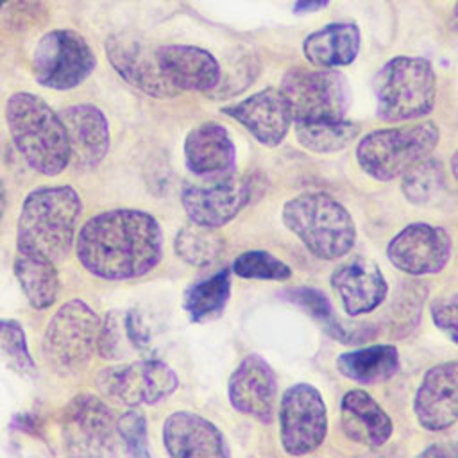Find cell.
<instances>
[{"mask_svg":"<svg viewBox=\"0 0 458 458\" xmlns=\"http://www.w3.org/2000/svg\"><path fill=\"white\" fill-rule=\"evenodd\" d=\"M82 268L106 281H125L148 274L161 261L159 222L141 209H109L84 222L75 236Z\"/></svg>","mask_w":458,"mask_h":458,"instance_id":"obj_1","label":"cell"},{"mask_svg":"<svg viewBox=\"0 0 458 458\" xmlns=\"http://www.w3.org/2000/svg\"><path fill=\"white\" fill-rule=\"evenodd\" d=\"M81 211V197L72 186L32 190L18 216L16 249L43 254L54 263L64 259L73 247Z\"/></svg>","mask_w":458,"mask_h":458,"instance_id":"obj_2","label":"cell"},{"mask_svg":"<svg viewBox=\"0 0 458 458\" xmlns=\"http://www.w3.org/2000/svg\"><path fill=\"white\" fill-rule=\"evenodd\" d=\"M5 122L14 147L32 170L57 175L68 166L66 129L41 97L29 91L13 93L5 102Z\"/></svg>","mask_w":458,"mask_h":458,"instance_id":"obj_3","label":"cell"},{"mask_svg":"<svg viewBox=\"0 0 458 458\" xmlns=\"http://www.w3.org/2000/svg\"><path fill=\"white\" fill-rule=\"evenodd\" d=\"M284 225L320 259H338L347 254L356 240L351 213L331 195L308 191L283 206Z\"/></svg>","mask_w":458,"mask_h":458,"instance_id":"obj_4","label":"cell"},{"mask_svg":"<svg viewBox=\"0 0 458 458\" xmlns=\"http://www.w3.org/2000/svg\"><path fill=\"white\" fill-rule=\"evenodd\" d=\"M435 91V72L424 57H392L374 77L377 114L386 122L424 116L433 107Z\"/></svg>","mask_w":458,"mask_h":458,"instance_id":"obj_5","label":"cell"},{"mask_svg":"<svg viewBox=\"0 0 458 458\" xmlns=\"http://www.w3.org/2000/svg\"><path fill=\"white\" fill-rule=\"evenodd\" d=\"M437 141L438 127L433 122L379 129L360 140L356 159L370 177L392 181L428 157Z\"/></svg>","mask_w":458,"mask_h":458,"instance_id":"obj_6","label":"cell"},{"mask_svg":"<svg viewBox=\"0 0 458 458\" xmlns=\"http://www.w3.org/2000/svg\"><path fill=\"white\" fill-rule=\"evenodd\" d=\"M100 327L98 315L82 301L64 302L43 335V356L54 372L75 374L93 356Z\"/></svg>","mask_w":458,"mask_h":458,"instance_id":"obj_7","label":"cell"},{"mask_svg":"<svg viewBox=\"0 0 458 458\" xmlns=\"http://www.w3.org/2000/svg\"><path fill=\"white\" fill-rule=\"evenodd\" d=\"M279 93L295 123L342 120L351 100L345 77L329 68H292Z\"/></svg>","mask_w":458,"mask_h":458,"instance_id":"obj_8","label":"cell"},{"mask_svg":"<svg viewBox=\"0 0 458 458\" xmlns=\"http://www.w3.org/2000/svg\"><path fill=\"white\" fill-rule=\"evenodd\" d=\"M97 64L86 39L72 29L47 32L32 54V73L38 84L66 91L89 77Z\"/></svg>","mask_w":458,"mask_h":458,"instance_id":"obj_9","label":"cell"},{"mask_svg":"<svg viewBox=\"0 0 458 458\" xmlns=\"http://www.w3.org/2000/svg\"><path fill=\"white\" fill-rule=\"evenodd\" d=\"M63 445L66 458H114L116 420L93 394H79L63 413Z\"/></svg>","mask_w":458,"mask_h":458,"instance_id":"obj_10","label":"cell"},{"mask_svg":"<svg viewBox=\"0 0 458 458\" xmlns=\"http://www.w3.org/2000/svg\"><path fill=\"white\" fill-rule=\"evenodd\" d=\"M327 411L320 392L308 383L292 385L279 404V438L292 456L313 453L326 438Z\"/></svg>","mask_w":458,"mask_h":458,"instance_id":"obj_11","label":"cell"},{"mask_svg":"<svg viewBox=\"0 0 458 458\" xmlns=\"http://www.w3.org/2000/svg\"><path fill=\"white\" fill-rule=\"evenodd\" d=\"M97 386L118 403L136 408L172 395L179 386V377L165 361L150 358L100 370Z\"/></svg>","mask_w":458,"mask_h":458,"instance_id":"obj_12","label":"cell"},{"mask_svg":"<svg viewBox=\"0 0 458 458\" xmlns=\"http://www.w3.org/2000/svg\"><path fill=\"white\" fill-rule=\"evenodd\" d=\"M250 195V181L233 172L220 179H209L208 184L184 186L181 204L190 222L216 229L231 222L249 204Z\"/></svg>","mask_w":458,"mask_h":458,"instance_id":"obj_13","label":"cell"},{"mask_svg":"<svg viewBox=\"0 0 458 458\" xmlns=\"http://www.w3.org/2000/svg\"><path fill=\"white\" fill-rule=\"evenodd\" d=\"M453 242L444 227L415 222L401 229L388 243L390 263L411 276H428L444 270L451 259Z\"/></svg>","mask_w":458,"mask_h":458,"instance_id":"obj_14","label":"cell"},{"mask_svg":"<svg viewBox=\"0 0 458 458\" xmlns=\"http://www.w3.org/2000/svg\"><path fill=\"white\" fill-rule=\"evenodd\" d=\"M111 66L136 89L152 97H175L179 91L157 66L156 50L131 34H113L106 41Z\"/></svg>","mask_w":458,"mask_h":458,"instance_id":"obj_15","label":"cell"},{"mask_svg":"<svg viewBox=\"0 0 458 458\" xmlns=\"http://www.w3.org/2000/svg\"><path fill=\"white\" fill-rule=\"evenodd\" d=\"M276 392V374L258 354L245 356L227 383V397L233 408L263 424H268L274 417Z\"/></svg>","mask_w":458,"mask_h":458,"instance_id":"obj_16","label":"cell"},{"mask_svg":"<svg viewBox=\"0 0 458 458\" xmlns=\"http://www.w3.org/2000/svg\"><path fill=\"white\" fill-rule=\"evenodd\" d=\"M163 444L170 458H231L222 431L193 411H174L166 417Z\"/></svg>","mask_w":458,"mask_h":458,"instance_id":"obj_17","label":"cell"},{"mask_svg":"<svg viewBox=\"0 0 458 458\" xmlns=\"http://www.w3.org/2000/svg\"><path fill=\"white\" fill-rule=\"evenodd\" d=\"M413 411L429 431L451 428L458 419V365L445 361L431 367L415 394Z\"/></svg>","mask_w":458,"mask_h":458,"instance_id":"obj_18","label":"cell"},{"mask_svg":"<svg viewBox=\"0 0 458 458\" xmlns=\"http://www.w3.org/2000/svg\"><path fill=\"white\" fill-rule=\"evenodd\" d=\"M156 59L165 79L181 93L211 91L220 84L222 70L218 61L204 48L193 45H161Z\"/></svg>","mask_w":458,"mask_h":458,"instance_id":"obj_19","label":"cell"},{"mask_svg":"<svg viewBox=\"0 0 458 458\" xmlns=\"http://www.w3.org/2000/svg\"><path fill=\"white\" fill-rule=\"evenodd\" d=\"M331 286L351 317L370 313L388 293L381 268L367 258H352L336 267L331 276Z\"/></svg>","mask_w":458,"mask_h":458,"instance_id":"obj_20","label":"cell"},{"mask_svg":"<svg viewBox=\"0 0 458 458\" xmlns=\"http://www.w3.org/2000/svg\"><path fill=\"white\" fill-rule=\"evenodd\" d=\"M68 136L70 161L82 170L97 166L109 148V127L104 113L91 104L66 107L61 114Z\"/></svg>","mask_w":458,"mask_h":458,"instance_id":"obj_21","label":"cell"},{"mask_svg":"<svg viewBox=\"0 0 458 458\" xmlns=\"http://www.w3.org/2000/svg\"><path fill=\"white\" fill-rule=\"evenodd\" d=\"M225 114L240 122L259 143L276 147L290 127V113L279 89L265 88L242 102L222 107Z\"/></svg>","mask_w":458,"mask_h":458,"instance_id":"obj_22","label":"cell"},{"mask_svg":"<svg viewBox=\"0 0 458 458\" xmlns=\"http://www.w3.org/2000/svg\"><path fill=\"white\" fill-rule=\"evenodd\" d=\"M184 161L191 174L208 181L233 174L236 148L227 129L216 122L191 129L184 140Z\"/></svg>","mask_w":458,"mask_h":458,"instance_id":"obj_23","label":"cell"},{"mask_svg":"<svg viewBox=\"0 0 458 458\" xmlns=\"http://www.w3.org/2000/svg\"><path fill=\"white\" fill-rule=\"evenodd\" d=\"M340 424L347 438L367 447L383 445L394 431L390 415L365 390H349L340 403Z\"/></svg>","mask_w":458,"mask_h":458,"instance_id":"obj_24","label":"cell"},{"mask_svg":"<svg viewBox=\"0 0 458 458\" xmlns=\"http://www.w3.org/2000/svg\"><path fill=\"white\" fill-rule=\"evenodd\" d=\"M360 50V30L352 23H331L311 32L302 45L304 57L317 68L352 63Z\"/></svg>","mask_w":458,"mask_h":458,"instance_id":"obj_25","label":"cell"},{"mask_svg":"<svg viewBox=\"0 0 458 458\" xmlns=\"http://www.w3.org/2000/svg\"><path fill=\"white\" fill-rule=\"evenodd\" d=\"M13 268L25 299L34 310H47L55 302L59 274L52 259L32 250L16 249Z\"/></svg>","mask_w":458,"mask_h":458,"instance_id":"obj_26","label":"cell"},{"mask_svg":"<svg viewBox=\"0 0 458 458\" xmlns=\"http://www.w3.org/2000/svg\"><path fill=\"white\" fill-rule=\"evenodd\" d=\"M401 367L399 352L394 345H370L344 352L336 358V369L347 379L360 385L388 381Z\"/></svg>","mask_w":458,"mask_h":458,"instance_id":"obj_27","label":"cell"},{"mask_svg":"<svg viewBox=\"0 0 458 458\" xmlns=\"http://www.w3.org/2000/svg\"><path fill=\"white\" fill-rule=\"evenodd\" d=\"M231 295V272L222 268L216 274L193 283L184 292L182 308L191 322H206L216 318Z\"/></svg>","mask_w":458,"mask_h":458,"instance_id":"obj_28","label":"cell"},{"mask_svg":"<svg viewBox=\"0 0 458 458\" xmlns=\"http://www.w3.org/2000/svg\"><path fill=\"white\" fill-rule=\"evenodd\" d=\"M358 125L347 120H320V122H297L295 136L297 141L318 154L338 152L345 148L356 136Z\"/></svg>","mask_w":458,"mask_h":458,"instance_id":"obj_29","label":"cell"},{"mask_svg":"<svg viewBox=\"0 0 458 458\" xmlns=\"http://www.w3.org/2000/svg\"><path fill=\"white\" fill-rule=\"evenodd\" d=\"M175 254L188 265L202 267L211 263L224 249V238L213 227H204L190 222L181 227L175 242Z\"/></svg>","mask_w":458,"mask_h":458,"instance_id":"obj_30","label":"cell"},{"mask_svg":"<svg viewBox=\"0 0 458 458\" xmlns=\"http://www.w3.org/2000/svg\"><path fill=\"white\" fill-rule=\"evenodd\" d=\"M403 193L411 204H428L445 188V174L437 159L424 157L403 174Z\"/></svg>","mask_w":458,"mask_h":458,"instance_id":"obj_31","label":"cell"},{"mask_svg":"<svg viewBox=\"0 0 458 458\" xmlns=\"http://www.w3.org/2000/svg\"><path fill=\"white\" fill-rule=\"evenodd\" d=\"M0 358L18 376L29 377L36 374L25 331L14 318H0Z\"/></svg>","mask_w":458,"mask_h":458,"instance_id":"obj_32","label":"cell"},{"mask_svg":"<svg viewBox=\"0 0 458 458\" xmlns=\"http://www.w3.org/2000/svg\"><path fill=\"white\" fill-rule=\"evenodd\" d=\"M233 272L243 279L284 281L292 276V268L267 250H245L233 261Z\"/></svg>","mask_w":458,"mask_h":458,"instance_id":"obj_33","label":"cell"},{"mask_svg":"<svg viewBox=\"0 0 458 458\" xmlns=\"http://www.w3.org/2000/svg\"><path fill=\"white\" fill-rule=\"evenodd\" d=\"M290 297L301 304L322 327L324 331L340 342H349V333L345 331V327L336 320L333 310H331V302L327 301V297L315 288H295L288 292Z\"/></svg>","mask_w":458,"mask_h":458,"instance_id":"obj_34","label":"cell"},{"mask_svg":"<svg viewBox=\"0 0 458 458\" xmlns=\"http://www.w3.org/2000/svg\"><path fill=\"white\" fill-rule=\"evenodd\" d=\"M116 433L123 442L127 458H152L147 438V420L141 411H125L116 420Z\"/></svg>","mask_w":458,"mask_h":458,"instance_id":"obj_35","label":"cell"},{"mask_svg":"<svg viewBox=\"0 0 458 458\" xmlns=\"http://www.w3.org/2000/svg\"><path fill=\"white\" fill-rule=\"evenodd\" d=\"M125 344H131L125 320L120 311H109L100 322L95 351L106 360H118L125 352Z\"/></svg>","mask_w":458,"mask_h":458,"instance_id":"obj_36","label":"cell"},{"mask_svg":"<svg viewBox=\"0 0 458 458\" xmlns=\"http://www.w3.org/2000/svg\"><path fill=\"white\" fill-rule=\"evenodd\" d=\"M431 317L435 326L449 336L451 342L456 344L458 340V301L456 295H449V297H440L437 301H433L431 304Z\"/></svg>","mask_w":458,"mask_h":458,"instance_id":"obj_37","label":"cell"},{"mask_svg":"<svg viewBox=\"0 0 458 458\" xmlns=\"http://www.w3.org/2000/svg\"><path fill=\"white\" fill-rule=\"evenodd\" d=\"M417 458H456V447L453 444H433Z\"/></svg>","mask_w":458,"mask_h":458,"instance_id":"obj_38","label":"cell"},{"mask_svg":"<svg viewBox=\"0 0 458 458\" xmlns=\"http://www.w3.org/2000/svg\"><path fill=\"white\" fill-rule=\"evenodd\" d=\"M327 4H329V0H297L295 5H293V11L299 13V14L313 13V11H318V9L326 7Z\"/></svg>","mask_w":458,"mask_h":458,"instance_id":"obj_39","label":"cell"},{"mask_svg":"<svg viewBox=\"0 0 458 458\" xmlns=\"http://www.w3.org/2000/svg\"><path fill=\"white\" fill-rule=\"evenodd\" d=\"M5 206H7V195H5V188H4V182H2V179H0V220H2V216H4Z\"/></svg>","mask_w":458,"mask_h":458,"instance_id":"obj_40","label":"cell"},{"mask_svg":"<svg viewBox=\"0 0 458 458\" xmlns=\"http://www.w3.org/2000/svg\"><path fill=\"white\" fill-rule=\"evenodd\" d=\"M5 4H7V0H0V9H2Z\"/></svg>","mask_w":458,"mask_h":458,"instance_id":"obj_41","label":"cell"}]
</instances>
